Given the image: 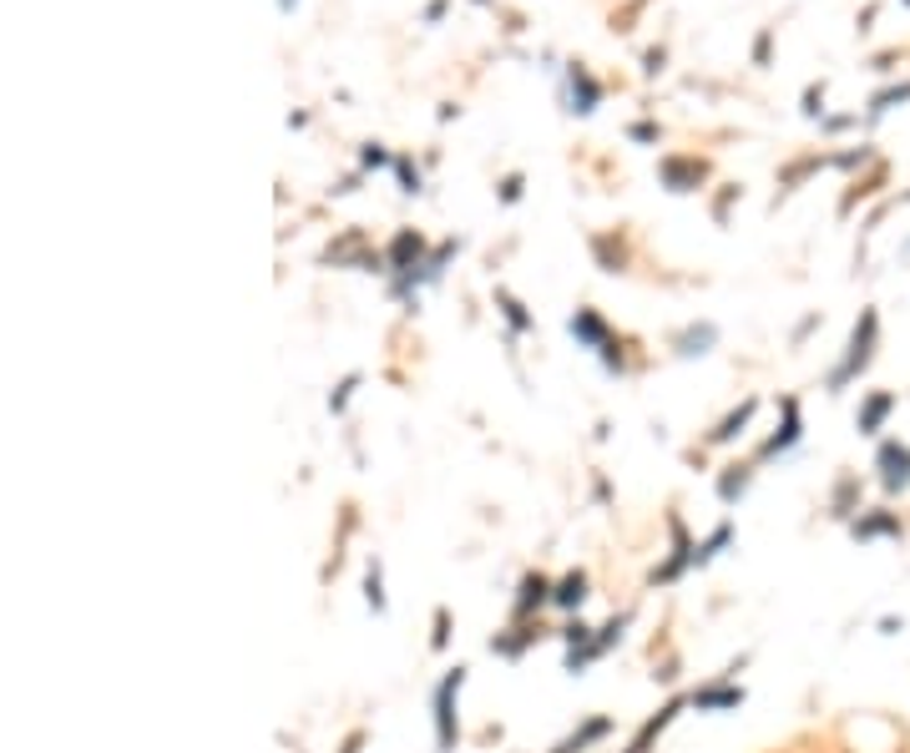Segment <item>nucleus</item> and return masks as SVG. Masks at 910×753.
Listing matches in <instances>:
<instances>
[{
	"mask_svg": "<svg viewBox=\"0 0 910 753\" xmlns=\"http://www.w3.org/2000/svg\"><path fill=\"white\" fill-rule=\"evenodd\" d=\"M875 334H880V319H875V309H865V314H860V324H855V334H850V354H844V364L830 374V390L850 384L860 370H865L870 354H875Z\"/></svg>",
	"mask_w": 910,
	"mask_h": 753,
	"instance_id": "1",
	"label": "nucleus"
},
{
	"mask_svg": "<svg viewBox=\"0 0 910 753\" xmlns=\"http://www.w3.org/2000/svg\"><path fill=\"white\" fill-rule=\"evenodd\" d=\"M461 683H466V667H456V673L436 688V739L446 753L456 749V693H461Z\"/></svg>",
	"mask_w": 910,
	"mask_h": 753,
	"instance_id": "2",
	"label": "nucleus"
},
{
	"mask_svg": "<svg viewBox=\"0 0 910 753\" xmlns=\"http://www.w3.org/2000/svg\"><path fill=\"white\" fill-rule=\"evenodd\" d=\"M880 481H885V491H906L910 486V446H900V440H885V446H880Z\"/></svg>",
	"mask_w": 910,
	"mask_h": 753,
	"instance_id": "3",
	"label": "nucleus"
},
{
	"mask_svg": "<svg viewBox=\"0 0 910 753\" xmlns=\"http://www.w3.org/2000/svg\"><path fill=\"white\" fill-rule=\"evenodd\" d=\"M663 183H668L673 193H693V187L703 183V163L698 157H663Z\"/></svg>",
	"mask_w": 910,
	"mask_h": 753,
	"instance_id": "4",
	"label": "nucleus"
},
{
	"mask_svg": "<svg viewBox=\"0 0 910 753\" xmlns=\"http://www.w3.org/2000/svg\"><path fill=\"white\" fill-rule=\"evenodd\" d=\"M420 253H425V238L420 233H395V243H390V268H415Z\"/></svg>",
	"mask_w": 910,
	"mask_h": 753,
	"instance_id": "5",
	"label": "nucleus"
},
{
	"mask_svg": "<svg viewBox=\"0 0 910 753\" xmlns=\"http://www.w3.org/2000/svg\"><path fill=\"white\" fill-rule=\"evenodd\" d=\"M890 410H896V394H890V390L870 394V400H865V410H860V430H865V436H875V430L885 426V415H890Z\"/></svg>",
	"mask_w": 910,
	"mask_h": 753,
	"instance_id": "6",
	"label": "nucleus"
},
{
	"mask_svg": "<svg viewBox=\"0 0 910 753\" xmlns=\"http://www.w3.org/2000/svg\"><path fill=\"white\" fill-rule=\"evenodd\" d=\"M800 440V400H784V430L764 446V456H779V450H790Z\"/></svg>",
	"mask_w": 910,
	"mask_h": 753,
	"instance_id": "7",
	"label": "nucleus"
},
{
	"mask_svg": "<svg viewBox=\"0 0 910 753\" xmlns=\"http://www.w3.org/2000/svg\"><path fill=\"white\" fill-rule=\"evenodd\" d=\"M571 334H577L581 344H593V350H607V344H613V339H607V329H603V319L587 314V309L571 319Z\"/></svg>",
	"mask_w": 910,
	"mask_h": 753,
	"instance_id": "8",
	"label": "nucleus"
},
{
	"mask_svg": "<svg viewBox=\"0 0 910 753\" xmlns=\"http://www.w3.org/2000/svg\"><path fill=\"white\" fill-rule=\"evenodd\" d=\"M597 97H603V91H597V81L587 77L581 66H571V101H577V107H571V111H581V117H587V111L597 107Z\"/></svg>",
	"mask_w": 910,
	"mask_h": 753,
	"instance_id": "9",
	"label": "nucleus"
},
{
	"mask_svg": "<svg viewBox=\"0 0 910 753\" xmlns=\"http://www.w3.org/2000/svg\"><path fill=\"white\" fill-rule=\"evenodd\" d=\"M607 728H613V723H607V718H593V723H587V728H577L567 743H557V749H551V753H581V749H587V743L607 739Z\"/></svg>",
	"mask_w": 910,
	"mask_h": 753,
	"instance_id": "10",
	"label": "nucleus"
},
{
	"mask_svg": "<svg viewBox=\"0 0 910 753\" xmlns=\"http://www.w3.org/2000/svg\"><path fill=\"white\" fill-rule=\"evenodd\" d=\"M744 703V688H703L693 693V708H738Z\"/></svg>",
	"mask_w": 910,
	"mask_h": 753,
	"instance_id": "11",
	"label": "nucleus"
},
{
	"mask_svg": "<svg viewBox=\"0 0 910 753\" xmlns=\"http://www.w3.org/2000/svg\"><path fill=\"white\" fill-rule=\"evenodd\" d=\"M547 597H551L547 577H537V571H531V577L521 581V597H516V612H521V617H527V612H531V607H541V602H547Z\"/></svg>",
	"mask_w": 910,
	"mask_h": 753,
	"instance_id": "12",
	"label": "nucleus"
},
{
	"mask_svg": "<svg viewBox=\"0 0 910 753\" xmlns=\"http://www.w3.org/2000/svg\"><path fill=\"white\" fill-rule=\"evenodd\" d=\"M855 536L860 541H870V536H900V521L890 511H875V516H865V521H855Z\"/></svg>",
	"mask_w": 910,
	"mask_h": 753,
	"instance_id": "13",
	"label": "nucleus"
},
{
	"mask_svg": "<svg viewBox=\"0 0 910 753\" xmlns=\"http://www.w3.org/2000/svg\"><path fill=\"white\" fill-rule=\"evenodd\" d=\"M581 597H587V577H581V571L561 577V587L551 591V602H557V607H581Z\"/></svg>",
	"mask_w": 910,
	"mask_h": 753,
	"instance_id": "14",
	"label": "nucleus"
},
{
	"mask_svg": "<svg viewBox=\"0 0 910 753\" xmlns=\"http://www.w3.org/2000/svg\"><path fill=\"white\" fill-rule=\"evenodd\" d=\"M754 404H759V400H744V404H738V410H734V415H728V420H724V426L713 430V436H708V440H734V436H738V430H744V426H748V420H754Z\"/></svg>",
	"mask_w": 910,
	"mask_h": 753,
	"instance_id": "15",
	"label": "nucleus"
},
{
	"mask_svg": "<svg viewBox=\"0 0 910 753\" xmlns=\"http://www.w3.org/2000/svg\"><path fill=\"white\" fill-rule=\"evenodd\" d=\"M708 344H713V324H698L688 334H678V354H708Z\"/></svg>",
	"mask_w": 910,
	"mask_h": 753,
	"instance_id": "16",
	"label": "nucleus"
},
{
	"mask_svg": "<svg viewBox=\"0 0 910 753\" xmlns=\"http://www.w3.org/2000/svg\"><path fill=\"white\" fill-rule=\"evenodd\" d=\"M744 491H748V470L744 466H728V476L718 481V496H724V501H738Z\"/></svg>",
	"mask_w": 910,
	"mask_h": 753,
	"instance_id": "17",
	"label": "nucleus"
},
{
	"mask_svg": "<svg viewBox=\"0 0 910 753\" xmlns=\"http://www.w3.org/2000/svg\"><path fill=\"white\" fill-rule=\"evenodd\" d=\"M364 597H370L374 612H384V587H380V561H370V571H364Z\"/></svg>",
	"mask_w": 910,
	"mask_h": 753,
	"instance_id": "18",
	"label": "nucleus"
},
{
	"mask_svg": "<svg viewBox=\"0 0 910 753\" xmlns=\"http://www.w3.org/2000/svg\"><path fill=\"white\" fill-rule=\"evenodd\" d=\"M593 248H597V258H603V268H607V273H617V268H623V258H627V253H623V248H613V238H597Z\"/></svg>",
	"mask_w": 910,
	"mask_h": 753,
	"instance_id": "19",
	"label": "nucleus"
},
{
	"mask_svg": "<svg viewBox=\"0 0 910 753\" xmlns=\"http://www.w3.org/2000/svg\"><path fill=\"white\" fill-rule=\"evenodd\" d=\"M496 304H501V309H506V319H511V329H531L527 309L516 304V299H511V294H496Z\"/></svg>",
	"mask_w": 910,
	"mask_h": 753,
	"instance_id": "20",
	"label": "nucleus"
},
{
	"mask_svg": "<svg viewBox=\"0 0 910 753\" xmlns=\"http://www.w3.org/2000/svg\"><path fill=\"white\" fill-rule=\"evenodd\" d=\"M900 101H910V81H906V87H890V91H880V97L870 101V107H875V111H885V107H900Z\"/></svg>",
	"mask_w": 910,
	"mask_h": 753,
	"instance_id": "21",
	"label": "nucleus"
},
{
	"mask_svg": "<svg viewBox=\"0 0 910 753\" xmlns=\"http://www.w3.org/2000/svg\"><path fill=\"white\" fill-rule=\"evenodd\" d=\"M718 546H728V526H718V531H713V536H708V541H703V546H698V551H693V561H708V557H713V551H718Z\"/></svg>",
	"mask_w": 910,
	"mask_h": 753,
	"instance_id": "22",
	"label": "nucleus"
},
{
	"mask_svg": "<svg viewBox=\"0 0 910 753\" xmlns=\"http://www.w3.org/2000/svg\"><path fill=\"white\" fill-rule=\"evenodd\" d=\"M395 173H400V187H405V193H420V173L405 163V157H400V163H395Z\"/></svg>",
	"mask_w": 910,
	"mask_h": 753,
	"instance_id": "23",
	"label": "nucleus"
},
{
	"mask_svg": "<svg viewBox=\"0 0 910 753\" xmlns=\"http://www.w3.org/2000/svg\"><path fill=\"white\" fill-rule=\"evenodd\" d=\"M820 107H824V81L804 91V117H820Z\"/></svg>",
	"mask_w": 910,
	"mask_h": 753,
	"instance_id": "24",
	"label": "nucleus"
},
{
	"mask_svg": "<svg viewBox=\"0 0 910 753\" xmlns=\"http://www.w3.org/2000/svg\"><path fill=\"white\" fill-rule=\"evenodd\" d=\"M627 137H633V143H658V127H653V121H637V127H627Z\"/></svg>",
	"mask_w": 910,
	"mask_h": 753,
	"instance_id": "25",
	"label": "nucleus"
},
{
	"mask_svg": "<svg viewBox=\"0 0 910 753\" xmlns=\"http://www.w3.org/2000/svg\"><path fill=\"white\" fill-rule=\"evenodd\" d=\"M360 163H364V167H384V163H390V157H384V147H374V143H370V147H364V153H360Z\"/></svg>",
	"mask_w": 910,
	"mask_h": 753,
	"instance_id": "26",
	"label": "nucleus"
},
{
	"mask_svg": "<svg viewBox=\"0 0 910 753\" xmlns=\"http://www.w3.org/2000/svg\"><path fill=\"white\" fill-rule=\"evenodd\" d=\"M516 197H521V177H506V183H501V203H516Z\"/></svg>",
	"mask_w": 910,
	"mask_h": 753,
	"instance_id": "27",
	"label": "nucleus"
},
{
	"mask_svg": "<svg viewBox=\"0 0 910 753\" xmlns=\"http://www.w3.org/2000/svg\"><path fill=\"white\" fill-rule=\"evenodd\" d=\"M354 384H360V380H344V384H340V390H334V394H330V404H334V410H344V400H350V390H354Z\"/></svg>",
	"mask_w": 910,
	"mask_h": 753,
	"instance_id": "28",
	"label": "nucleus"
},
{
	"mask_svg": "<svg viewBox=\"0 0 910 753\" xmlns=\"http://www.w3.org/2000/svg\"><path fill=\"white\" fill-rule=\"evenodd\" d=\"M754 61H759V66H769V31L754 41Z\"/></svg>",
	"mask_w": 910,
	"mask_h": 753,
	"instance_id": "29",
	"label": "nucleus"
},
{
	"mask_svg": "<svg viewBox=\"0 0 910 753\" xmlns=\"http://www.w3.org/2000/svg\"><path fill=\"white\" fill-rule=\"evenodd\" d=\"M278 6H284V11H294V0H278Z\"/></svg>",
	"mask_w": 910,
	"mask_h": 753,
	"instance_id": "30",
	"label": "nucleus"
},
{
	"mask_svg": "<svg viewBox=\"0 0 910 753\" xmlns=\"http://www.w3.org/2000/svg\"><path fill=\"white\" fill-rule=\"evenodd\" d=\"M906 6H910V0H906Z\"/></svg>",
	"mask_w": 910,
	"mask_h": 753,
	"instance_id": "31",
	"label": "nucleus"
}]
</instances>
